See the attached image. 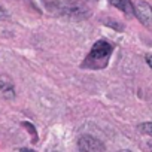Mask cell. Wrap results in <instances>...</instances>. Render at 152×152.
<instances>
[{"label":"cell","mask_w":152,"mask_h":152,"mask_svg":"<svg viewBox=\"0 0 152 152\" xmlns=\"http://www.w3.org/2000/svg\"><path fill=\"white\" fill-rule=\"evenodd\" d=\"M112 51H113V46L109 42H106V40H97L93 45L88 57L85 58L82 67H88V69H93V70L103 69L107 64Z\"/></svg>","instance_id":"6da1fadb"},{"label":"cell","mask_w":152,"mask_h":152,"mask_svg":"<svg viewBox=\"0 0 152 152\" xmlns=\"http://www.w3.org/2000/svg\"><path fill=\"white\" fill-rule=\"evenodd\" d=\"M133 8H134V14L139 18V21L145 27L152 30V8H151V5L146 3L145 0H137L133 5Z\"/></svg>","instance_id":"7a4b0ae2"},{"label":"cell","mask_w":152,"mask_h":152,"mask_svg":"<svg viewBox=\"0 0 152 152\" xmlns=\"http://www.w3.org/2000/svg\"><path fill=\"white\" fill-rule=\"evenodd\" d=\"M78 148L81 152H104L106 151V146L104 143L94 137V136H82L78 142Z\"/></svg>","instance_id":"3957f363"},{"label":"cell","mask_w":152,"mask_h":152,"mask_svg":"<svg viewBox=\"0 0 152 152\" xmlns=\"http://www.w3.org/2000/svg\"><path fill=\"white\" fill-rule=\"evenodd\" d=\"M0 97L11 100L15 97V88H14V82L11 78L2 75L0 76Z\"/></svg>","instance_id":"277c9868"},{"label":"cell","mask_w":152,"mask_h":152,"mask_svg":"<svg viewBox=\"0 0 152 152\" xmlns=\"http://www.w3.org/2000/svg\"><path fill=\"white\" fill-rule=\"evenodd\" d=\"M109 2H110L112 6L118 8L119 11H122L127 15H133L134 14V8H133L131 0H109Z\"/></svg>","instance_id":"5b68a950"},{"label":"cell","mask_w":152,"mask_h":152,"mask_svg":"<svg viewBox=\"0 0 152 152\" xmlns=\"http://www.w3.org/2000/svg\"><path fill=\"white\" fill-rule=\"evenodd\" d=\"M139 130L143 133V134H148L152 137V122H143L139 125Z\"/></svg>","instance_id":"8992f818"},{"label":"cell","mask_w":152,"mask_h":152,"mask_svg":"<svg viewBox=\"0 0 152 152\" xmlns=\"http://www.w3.org/2000/svg\"><path fill=\"white\" fill-rule=\"evenodd\" d=\"M23 125L28 128V131H30V134L33 136V140H34V143H36V142H37V134H36V128H34V125H31L30 122H23Z\"/></svg>","instance_id":"52a82bcc"},{"label":"cell","mask_w":152,"mask_h":152,"mask_svg":"<svg viewBox=\"0 0 152 152\" xmlns=\"http://www.w3.org/2000/svg\"><path fill=\"white\" fill-rule=\"evenodd\" d=\"M146 63L149 64V67H152V55H148L146 57Z\"/></svg>","instance_id":"ba28073f"},{"label":"cell","mask_w":152,"mask_h":152,"mask_svg":"<svg viewBox=\"0 0 152 152\" xmlns=\"http://www.w3.org/2000/svg\"><path fill=\"white\" fill-rule=\"evenodd\" d=\"M21 152H36V151H33V149H27V148H23Z\"/></svg>","instance_id":"9c48e42d"},{"label":"cell","mask_w":152,"mask_h":152,"mask_svg":"<svg viewBox=\"0 0 152 152\" xmlns=\"http://www.w3.org/2000/svg\"><path fill=\"white\" fill-rule=\"evenodd\" d=\"M118 152H131V151H128V149H122V151H118Z\"/></svg>","instance_id":"30bf717a"},{"label":"cell","mask_w":152,"mask_h":152,"mask_svg":"<svg viewBox=\"0 0 152 152\" xmlns=\"http://www.w3.org/2000/svg\"><path fill=\"white\" fill-rule=\"evenodd\" d=\"M55 152H60V151H55Z\"/></svg>","instance_id":"8fae6325"}]
</instances>
